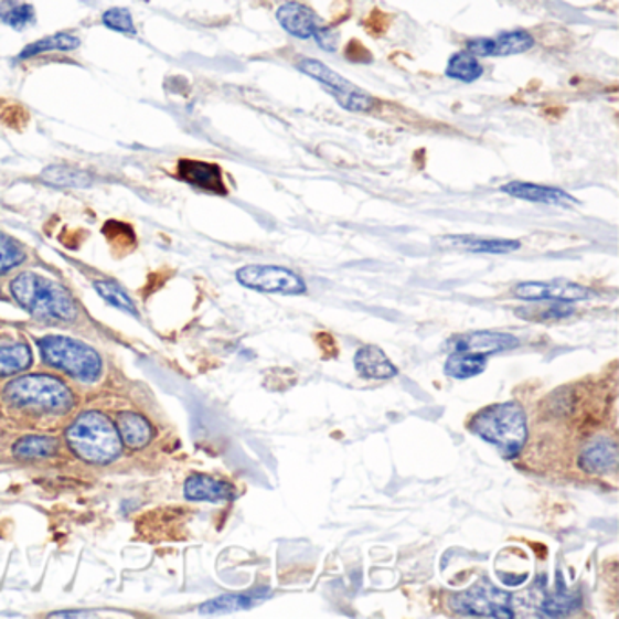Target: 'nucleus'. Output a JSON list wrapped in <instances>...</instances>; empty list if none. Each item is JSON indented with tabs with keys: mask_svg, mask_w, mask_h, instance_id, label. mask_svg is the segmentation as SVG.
Returning a JSON list of instances; mask_svg holds the SVG:
<instances>
[{
	"mask_svg": "<svg viewBox=\"0 0 619 619\" xmlns=\"http://www.w3.org/2000/svg\"><path fill=\"white\" fill-rule=\"evenodd\" d=\"M452 246L471 253H491V255H505L517 252L522 244L517 241H503V238H478V236H452L449 238Z\"/></svg>",
	"mask_w": 619,
	"mask_h": 619,
	"instance_id": "nucleus-20",
	"label": "nucleus"
},
{
	"mask_svg": "<svg viewBox=\"0 0 619 619\" xmlns=\"http://www.w3.org/2000/svg\"><path fill=\"white\" fill-rule=\"evenodd\" d=\"M184 492L185 498L193 502H231L238 497V492L231 483L205 474H193L188 478Z\"/></svg>",
	"mask_w": 619,
	"mask_h": 619,
	"instance_id": "nucleus-16",
	"label": "nucleus"
},
{
	"mask_svg": "<svg viewBox=\"0 0 619 619\" xmlns=\"http://www.w3.org/2000/svg\"><path fill=\"white\" fill-rule=\"evenodd\" d=\"M31 351L24 343L0 345V376L21 373L30 367Z\"/></svg>",
	"mask_w": 619,
	"mask_h": 619,
	"instance_id": "nucleus-26",
	"label": "nucleus"
},
{
	"mask_svg": "<svg viewBox=\"0 0 619 619\" xmlns=\"http://www.w3.org/2000/svg\"><path fill=\"white\" fill-rule=\"evenodd\" d=\"M42 180L56 188H86L93 182L92 174L73 166H52L44 169Z\"/></svg>",
	"mask_w": 619,
	"mask_h": 619,
	"instance_id": "nucleus-23",
	"label": "nucleus"
},
{
	"mask_svg": "<svg viewBox=\"0 0 619 619\" xmlns=\"http://www.w3.org/2000/svg\"><path fill=\"white\" fill-rule=\"evenodd\" d=\"M449 605L456 615L474 616V618H514L511 594L503 593L487 579H480L471 589L455 594Z\"/></svg>",
	"mask_w": 619,
	"mask_h": 619,
	"instance_id": "nucleus-6",
	"label": "nucleus"
},
{
	"mask_svg": "<svg viewBox=\"0 0 619 619\" xmlns=\"http://www.w3.org/2000/svg\"><path fill=\"white\" fill-rule=\"evenodd\" d=\"M502 191L514 199L527 200V202H536V204L562 205V207H574L579 204L578 200L568 195L567 191L548 188V185L531 184V182L514 180V182L503 185Z\"/></svg>",
	"mask_w": 619,
	"mask_h": 619,
	"instance_id": "nucleus-14",
	"label": "nucleus"
},
{
	"mask_svg": "<svg viewBox=\"0 0 619 619\" xmlns=\"http://www.w3.org/2000/svg\"><path fill=\"white\" fill-rule=\"evenodd\" d=\"M4 398L21 407H31L55 415L70 413L75 405L72 391L67 389L61 380L44 374H31L13 380L6 385Z\"/></svg>",
	"mask_w": 619,
	"mask_h": 619,
	"instance_id": "nucleus-4",
	"label": "nucleus"
},
{
	"mask_svg": "<svg viewBox=\"0 0 619 619\" xmlns=\"http://www.w3.org/2000/svg\"><path fill=\"white\" fill-rule=\"evenodd\" d=\"M314 39H317L318 44H320L323 50H331V52H333L334 47H337V35H334L333 31H329L328 28H320Z\"/></svg>",
	"mask_w": 619,
	"mask_h": 619,
	"instance_id": "nucleus-33",
	"label": "nucleus"
},
{
	"mask_svg": "<svg viewBox=\"0 0 619 619\" xmlns=\"http://www.w3.org/2000/svg\"><path fill=\"white\" fill-rule=\"evenodd\" d=\"M469 430L497 447L505 460H514L529 440L527 415L517 402L489 405L472 416Z\"/></svg>",
	"mask_w": 619,
	"mask_h": 619,
	"instance_id": "nucleus-1",
	"label": "nucleus"
},
{
	"mask_svg": "<svg viewBox=\"0 0 619 619\" xmlns=\"http://www.w3.org/2000/svg\"><path fill=\"white\" fill-rule=\"evenodd\" d=\"M179 177L188 184L196 188V190L215 193V195H225L227 193L224 177H222V169L216 164L199 162V160H180Z\"/></svg>",
	"mask_w": 619,
	"mask_h": 619,
	"instance_id": "nucleus-13",
	"label": "nucleus"
},
{
	"mask_svg": "<svg viewBox=\"0 0 619 619\" xmlns=\"http://www.w3.org/2000/svg\"><path fill=\"white\" fill-rule=\"evenodd\" d=\"M485 369V354L458 353V351H455V353L450 354L449 359H447L444 371H446L449 378L469 380L483 373Z\"/></svg>",
	"mask_w": 619,
	"mask_h": 619,
	"instance_id": "nucleus-21",
	"label": "nucleus"
},
{
	"mask_svg": "<svg viewBox=\"0 0 619 619\" xmlns=\"http://www.w3.org/2000/svg\"><path fill=\"white\" fill-rule=\"evenodd\" d=\"M117 430L120 440L131 449H142L148 446L153 436L151 425L137 413H120L117 418Z\"/></svg>",
	"mask_w": 619,
	"mask_h": 619,
	"instance_id": "nucleus-18",
	"label": "nucleus"
},
{
	"mask_svg": "<svg viewBox=\"0 0 619 619\" xmlns=\"http://www.w3.org/2000/svg\"><path fill=\"white\" fill-rule=\"evenodd\" d=\"M95 289H97L98 295H100L106 302L137 317V308H135L134 300H131L120 287L115 286L113 281H95Z\"/></svg>",
	"mask_w": 619,
	"mask_h": 619,
	"instance_id": "nucleus-31",
	"label": "nucleus"
},
{
	"mask_svg": "<svg viewBox=\"0 0 619 619\" xmlns=\"http://www.w3.org/2000/svg\"><path fill=\"white\" fill-rule=\"evenodd\" d=\"M298 70L314 78L317 83L322 84L337 98V103L343 109L356 113L373 109L374 100L369 97L367 93L349 83L348 78L338 75L331 67L325 66L323 62L317 61V58H300L298 61Z\"/></svg>",
	"mask_w": 619,
	"mask_h": 619,
	"instance_id": "nucleus-7",
	"label": "nucleus"
},
{
	"mask_svg": "<svg viewBox=\"0 0 619 619\" xmlns=\"http://www.w3.org/2000/svg\"><path fill=\"white\" fill-rule=\"evenodd\" d=\"M10 289L17 303L33 317L58 322H72L77 318V306L70 292L41 275L22 273L11 281Z\"/></svg>",
	"mask_w": 619,
	"mask_h": 619,
	"instance_id": "nucleus-2",
	"label": "nucleus"
},
{
	"mask_svg": "<svg viewBox=\"0 0 619 619\" xmlns=\"http://www.w3.org/2000/svg\"><path fill=\"white\" fill-rule=\"evenodd\" d=\"M277 19L287 33H291L297 39H303V41L312 39L322 28V22L318 19L317 13L309 10L308 6L298 4V2H287V4L280 6Z\"/></svg>",
	"mask_w": 619,
	"mask_h": 619,
	"instance_id": "nucleus-15",
	"label": "nucleus"
},
{
	"mask_svg": "<svg viewBox=\"0 0 619 619\" xmlns=\"http://www.w3.org/2000/svg\"><path fill=\"white\" fill-rule=\"evenodd\" d=\"M70 449L89 463H109L120 455L122 440L117 427L103 413H84L66 430Z\"/></svg>",
	"mask_w": 619,
	"mask_h": 619,
	"instance_id": "nucleus-3",
	"label": "nucleus"
},
{
	"mask_svg": "<svg viewBox=\"0 0 619 619\" xmlns=\"http://www.w3.org/2000/svg\"><path fill=\"white\" fill-rule=\"evenodd\" d=\"M103 22L106 26L120 31V33H128V35H134L135 33L134 17L124 8H111V10L106 11Z\"/></svg>",
	"mask_w": 619,
	"mask_h": 619,
	"instance_id": "nucleus-32",
	"label": "nucleus"
},
{
	"mask_svg": "<svg viewBox=\"0 0 619 619\" xmlns=\"http://www.w3.org/2000/svg\"><path fill=\"white\" fill-rule=\"evenodd\" d=\"M594 292L589 287L579 286L574 281H523L514 287V297L529 300V302H542V300H558V302H581L589 300Z\"/></svg>",
	"mask_w": 619,
	"mask_h": 619,
	"instance_id": "nucleus-9",
	"label": "nucleus"
},
{
	"mask_svg": "<svg viewBox=\"0 0 619 619\" xmlns=\"http://www.w3.org/2000/svg\"><path fill=\"white\" fill-rule=\"evenodd\" d=\"M354 365L362 378L389 380L398 374L396 365L387 359V354L376 345H365L354 354Z\"/></svg>",
	"mask_w": 619,
	"mask_h": 619,
	"instance_id": "nucleus-17",
	"label": "nucleus"
},
{
	"mask_svg": "<svg viewBox=\"0 0 619 619\" xmlns=\"http://www.w3.org/2000/svg\"><path fill=\"white\" fill-rule=\"evenodd\" d=\"M42 359L53 367L62 369L75 378L95 382L103 374V360L95 349L66 337H46L39 340Z\"/></svg>",
	"mask_w": 619,
	"mask_h": 619,
	"instance_id": "nucleus-5",
	"label": "nucleus"
},
{
	"mask_svg": "<svg viewBox=\"0 0 619 619\" xmlns=\"http://www.w3.org/2000/svg\"><path fill=\"white\" fill-rule=\"evenodd\" d=\"M81 41L77 36L70 35V33H56V35L46 36L41 41L33 42L30 46L24 47L21 53V58H30V56L41 55V53L50 52H72L78 47Z\"/></svg>",
	"mask_w": 619,
	"mask_h": 619,
	"instance_id": "nucleus-27",
	"label": "nucleus"
},
{
	"mask_svg": "<svg viewBox=\"0 0 619 619\" xmlns=\"http://www.w3.org/2000/svg\"><path fill=\"white\" fill-rule=\"evenodd\" d=\"M450 348L458 353L489 354L502 353L520 345L514 334L494 333V331H477V333L460 334L450 340Z\"/></svg>",
	"mask_w": 619,
	"mask_h": 619,
	"instance_id": "nucleus-12",
	"label": "nucleus"
},
{
	"mask_svg": "<svg viewBox=\"0 0 619 619\" xmlns=\"http://www.w3.org/2000/svg\"><path fill=\"white\" fill-rule=\"evenodd\" d=\"M533 46L534 39L531 33L514 30L492 39H472L467 42V52L474 56H511L529 52Z\"/></svg>",
	"mask_w": 619,
	"mask_h": 619,
	"instance_id": "nucleus-10",
	"label": "nucleus"
},
{
	"mask_svg": "<svg viewBox=\"0 0 619 619\" xmlns=\"http://www.w3.org/2000/svg\"><path fill=\"white\" fill-rule=\"evenodd\" d=\"M269 596H271V593L267 589L255 590V593L249 594H230V596H221V598L211 599L207 604L202 605L200 612L202 615H216V612L252 609Z\"/></svg>",
	"mask_w": 619,
	"mask_h": 619,
	"instance_id": "nucleus-19",
	"label": "nucleus"
},
{
	"mask_svg": "<svg viewBox=\"0 0 619 619\" xmlns=\"http://www.w3.org/2000/svg\"><path fill=\"white\" fill-rule=\"evenodd\" d=\"M446 75L455 81H461V83H474L483 75V66L478 61V56L471 55L469 52L455 53L449 58Z\"/></svg>",
	"mask_w": 619,
	"mask_h": 619,
	"instance_id": "nucleus-24",
	"label": "nucleus"
},
{
	"mask_svg": "<svg viewBox=\"0 0 619 619\" xmlns=\"http://www.w3.org/2000/svg\"><path fill=\"white\" fill-rule=\"evenodd\" d=\"M547 302L551 303L516 309V314L527 322H551V320L573 317L574 311H576L570 302H558V300H547Z\"/></svg>",
	"mask_w": 619,
	"mask_h": 619,
	"instance_id": "nucleus-25",
	"label": "nucleus"
},
{
	"mask_svg": "<svg viewBox=\"0 0 619 619\" xmlns=\"http://www.w3.org/2000/svg\"><path fill=\"white\" fill-rule=\"evenodd\" d=\"M0 21L15 30H24L35 21V11H33V6L26 4V2L4 0L0 4Z\"/></svg>",
	"mask_w": 619,
	"mask_h": 619,
	"instance_id": "nucleus-29",
	"label": "nucleus"
},
{
	"mask_svg": "<svg viewBox=\"0 0 619 619\" xmlns=\"http://www.w3.org/2000/svg\"><path fill=\"white\" fill-rule=\"evenodd\" d=\"M579 607H581V596L576 593H567L559 585L556 593L543 596V601L537 609H540V615L542 616L559 618V616L570 615L574 610H578Z\"/></svg>",
	"mask_w": 619,
	"mask_h": 619,
	"instance_id": "nucleus-22",
	"label": "nucleus"
},
{
	"mask_svg": "<svg viewBox=\"0 0 619 619\" xmlns=\"http://www.w3.org/2000/svg\"><path fill=\"white\" fill-rule=\"evenodd\" d=\"M236 280L242 286L253 291L271 292V295H287V297H297L308 291V286L302 277H298L297 273L280 266H253L242 267L236 271Z\"/></svg>",
	"mask_w": 619,
	"mask_h": 619,
	"instance_id": "nucleus-8",
	"label": "nucleus"
},
{
	"mask_svg": "<svg viewBox=\"0 0 619 619\" xmlns=\"http://www.w3.org/2000/svg\"><path fill=\"white\" fill-rule=\"evenodd\" d=\"M58 441L52 436H24L22 440L17 441L15 450L17 458H46V456L55 455Z\"/></svg>",
	"mask_w": 619,
	"mask_h": 619,
	"instance_id": "nucleus-28",
	"label": "nucleus"
},
{
	"mask_svg": "<svg viewBox=\"0 0 619 619\" xmlns=\"http://www.w3.org/2000/svg\"><path fill=\"white\" fill-rule=\"evenodd\" d=\"M578 466L589 474L605 477L618 469V444L610 436H594L579 455Z\"/></svg>",
	"mask_w": 619,
	"mask_h": 619,
	"instance_id": "nucleus-11",
	"label": "nucleus"
},
{
	"mask_svg": "<svg viewBox=\"0 0 619 619\" xmlns=\"http://www.w3.org/2000/svg\"><path fill=\"white\" fill-rule=\"evenodd\" d=\"M24 258L26 253L22 252V247L10 236L0 233V275H6L17 266H21Z\"/></svg>",
	"mask_w": 619,
	"mask_h": 619,
	"instance_id": "nucleus-30",
	"label": "nucleus"
}]
</instances>
